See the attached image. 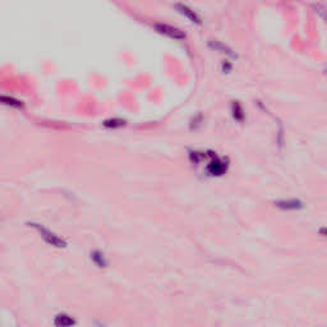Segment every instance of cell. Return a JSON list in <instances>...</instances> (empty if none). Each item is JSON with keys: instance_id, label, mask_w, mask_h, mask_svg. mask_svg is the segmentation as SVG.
Masks as SVG:
<instances>
[{"instance_id": "cell-2", "label": "cell", "mask_w": 327, "mask_h": 327, "mask_svg": "<svg viewBox=\"0 0 327 327\" xmlns=\"http://www.w3.org/2000/svg\"><path fill=\"white\" fill-rule=\"evenodd\" d=\"M156 30L157 32L162 33L165 36H169V37L174 38V40H183V38H186V33H183L179 28L172 27L169 25H162V23H157L155 25Z\"/></svg>"}, {"instance_id": "cell-7", "label": "cell", "mask_w": 327, "mask_h": 327, "mask_svg": "<svg viewBox=\"0 0 327 327\" xmlns=\"http://www.w3.org/2000/svg\"><path fill=\"white\" fill-rule=\"evenodd\" d=\"M91 259H92L93 263H95L96 266H98V267H106L107 266L106 257L100 251H93L92 253H91Z\"/></svg>"}, {"instance_id": "cell-5", "label": "cell", "mask_w": 327, "mask_h": 327, "mask_svg": "<svg viewBox=\"0 0 327 327\" xmlns=\"http://www.w3.org/2000/svg\"><path fill=\"white\" fill-rule=\"evenodd\" d=\"M55 327H73L76 324V319L66 313L57 314L54 318Z\"/></svg>"}, {"instance_id": "cell-6", "label": "cell", "mask_w": 327, "mask_h": 327, "mask_svg": "<svg viewBox=\"0 0 327 327\" xmlns=\"http://www.w3.org/2000/svg\"><path fill=\"white\" fill-rule=\"evenodd\" d=\"M280 208H284V210H298V208H302L303 204L302 202L297 201V199H290V201H280L276 203Z\"/></svg>"}, {"instance_id": "cell-9", "label": "cell", "mask_w": 327, "mask_h": 327, "mask_svg": "<svg viewBox=\"0 0 327 327\" xmlns=\"http://www.w3.org/2000/svg\"><path fill=\"white\" fill-rule=\"evenodd\" d=\"M210 45L213 47V49H216V50H223V52H227V54L233 55V57H234V54H233V52H232V50L228 49V47L227 46H224V45L219 44V42H215V44H213V42H211Z\"/></svg>"}, {"instance_id": "cell-4", "label": "cell", "mask_w": 327, "mask_h": 327, "mask_svg": "<svg viewBox=\"0 0 327 327\" xmlns=\"http://www.w3.org/2000/svg\"><path fill=\"white\" fill-rule=\"evenodd\" d=\"M175 8H177L178 12H179V13H182L183 16H186L187 18L191 19L193 23H197V25H199V23H201V18H199L198 14H197L193 9L189 8V7L184 6V4H175Z\"/></svg>"}, {"instance_id": "cell-1", "label": "cell", "mask_w": 327, "mask_h": 327, "mask_svg": "<svg viewBox=\"0 0 327 327\" xmlns=\"http://www.w3.org/2000/svg\"><path fill=\"white\" fill-rule=\"evenodd\" d=\"M28 225L32 227L47 244L52 245V247H57V248H64V247H67V242L63 238H60L59 235L55 234L54 232H51V230L47 229V228H45L44 225H41V224L37 223H30Z\"/></svg>"}, {"instance_id": "cell-8", "label": "cell", "mask_w": 327, "mask_h": 327, "mask_svg": "<svg viewBox=\"0 0 327 327\" xmlns=\"http://www.w3.org/2000/svg\"><path fill=\"white\" fill-rule=\"evenodd\" d=\"M232 109H233V117H234V119L242 122V120L244 119V112H243L242 106H240V104L238 102V101H234V102H233Z\"/></svg>"}, {"instance_id": "cell-3", "label": "cell", "mask_w": 327, "mask_h": 327, "mask_svg": "<svg viewBox=\"0 0 327 327\" xmlns=\"http://www.w3.org/2000/svg\"><path fill=\"white\" fill-rule=\"evenodd\" d=\"M228 170V164L223 160V158L215 157L207 167V172L210 173V175L213 177H220V175L225 174Z\"/></svg>"}, {"instance_id": "cell-10", "label": "cell", "mask_w": 327, "mask_h": 327, "mask_svg": "<svg viewBox=\"0 0 327 327\" xmlns=\"http://www.w3.org/2000/svg\"><path fill=\"white\" fill-rule=\"evenodd\" d=\"M104 124L105 127H122L124 126V122L119 119H113V120H106Z\"/></svg>"}]
</instances>
